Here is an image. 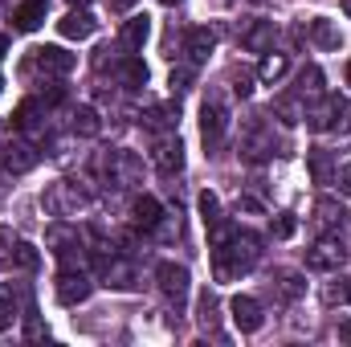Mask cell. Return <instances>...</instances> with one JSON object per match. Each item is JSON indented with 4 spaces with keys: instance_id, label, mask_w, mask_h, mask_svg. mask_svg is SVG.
I'll use <instances>...</instances> for the list:
<instances>
[{
    "instance_id": "1",
    "label": "cell",
    "mask_w": 351,
    "mask_h": 347,
    "mask_svg": "<svg viewBox=\"0 0 351 347\" xmlns=\"http://www.w3.org/2000/svg\"><path fill=\"white\" fill-rule=\"evenodd\" d=\"M258 261H262V237L250 233V229L233 225L229 237L213 246V274H217V282H233L237 274H250Z\"/></svg>"
},
{
    "instance_id": "2",
    "label": "cell",
    "mask_w": 351,
    "mask_h": 347,
    "mask_svg": "<svg viewBox=\"0 0 351 347\" xmlns=\"http://www.w3.org/2000/svg\"><path fill=\"white\" fill-rule=\"evenodd\" d=\"M86 204H90V192L78 184V180H53V184L41 192V208H45L49 217H58V221L78 217Z\"/></svg>"
},
{
    "instance_id": "3",
    "label": "cell",
    "mask_w": 351,
    "mask_h": 347,
    "mask_svg": "<svg viewBox=\"0 0 351 347\" xmlns=\"http://www.w3.org/2000/svg\"><path fill=\"white\" fill-rule=\"evenodd\" d=\"M225 131H229V102L221 90H208V98L200 102V139L208 152H217L225 143Z\"/></svg>"
},
{
    "instance_id": "4",
    "label": "cell",
    "mask_w": 351,
    "mask_h": 347,
    "mask_svg": "<svg viewBox=\"0 0 351 347\" xmlns=\"http://www.w3.org/2000/svg\"><path fill=\"white\" fill-rule=\"evenodd\" d=\"M302 119H306V127L311 131H348L351 127V102L348 98H323V102H315V106H306L302 110Z\"/></svg>"
},
{
    "instance_id": "5",
    "label": "cell",
    "mask_w": 351,
    "mask_h": 347,
    "mask_svg": "<svg viewBox=\"0 0 351 347\" xmlns=\"http://www.w3.org/2000/svg\"><path fill=\"white\" fill-rule=\"evenodd\" d=\"M74 66H78V58H74V53H66L62 45L33 49V53H29V62H25V70H29V74L37 70V74H45V78H66Z\"/></svg>"
},
{
    "instance_id": "6",
    "label": "cell",
    "mask_w": 351,
    "mask_h": 347,
    "mask_svg": "<svg viewBox=\"0 0 351 347\" xmlns=\"http://www.w3.org/2000/svg\"><path fill=\"white\" fill-rule=\"evenodd\" d=\"M343 261H348V246L339 237H319L306 250V270H315V274H335V270H343Z\"/></svg>"
},
{
    "instance_id": "7",
    "label": "cell",
    "mask_w": 351,
    "mask_h": 347,
    "mask_svg": "<svg viewBox=\"0 0 351 347\" xmlns=\"http://www.w3.org/2000/svg\"><path fill=\"white\" fill-rule=\"evenodd\" d=\"M156 282H160V294L172 302L176 311L188 302L192 278H188V270H184V265H176V261H160V265H156Z\"/></svg>"
},
{
    "instance_id": "8",
    "label": "cell",
    "mask_w": 351,
    "mask_h": 347,
    "mask_svg": "<svg viewBox=\"0 0 351 347\" xmlns=\"http://www.w3.org/2000/svg\"><path fill=\"white\" fill-rule=\"evenodd\" d=\"M12 127H16L25 139L41 143V139H45V131H49V123H45V102H37V98H25V102L12 110Z\"/></svg>"
},
{
    "instance_id": "9",
    "label": "cell",
    "mask_w": 351,
    "mask_h": 347,
    "mask_svg": "<svg viewBox=\"0 0 351 347\" xmlns=\"http://www.w3.org/2000/svg\"><path fill=\"white\" fill-rule=\"evenodd\" d=\"M37 160H41V152H37V143L33 139H8L4 147H0V164H4V172L21 176V172H33L37 168Z\"/></svg>"
},
{
    "instance_id": "10",
    "label": "cell",
    "mask_w": 351,
    "mask_h": 347,
    "mask_svg": "<svg viewBox=\"0 0 351 347\" xmlns=\"http://www.w3.org/2000/svg\"><path fill=\"white\" fill-rule=\"evenodd\" d=\"M152 164L164 176H176L184 168V143H180L176 131H160V135H156V143H152Z\"/></svg>"
},
{
    "instance_id": "11",
    "label": "cell",
    "mask_w": 351,
    "mask_h": 347,
    "mask_svg": "<svg viewBox=\"0 0 351 347\" xmlns=\"http://www.w3.org/2000/svg\"><path fill=\"white\" fill-rule=\"evenodd\" d=\"M102 168L110 176V184L131 188V184H139V176H143V160H139L135 152H110V156H102Z\"/></svg>"
},
{
    "instance_id": "12",
    "label": "cell",
    "mask_w": 351,
    "mask_h": 347,
    "mask_svg": "<svg viewBox=\"0 0 351 347\" xmlns=\"http://www.w3.org/2000/svg\"><path fill=\"white\" fill-rule=\"evenodd\" d=\"M90 290H94V282L86 278V270H62V274H58V286H53V294H58L62 307H78V302H86Z\"/></svg>"
},
{
    "instance_id": "13",
    "label": "cell",
    "mask_w": 351,
    "mask_h": 347,
    "mask_svg": "<svg viewBox=\"0 0 351 347\" xmlns=\"http://www.w3.org/2000/svg\"><path fill=\"white\" fill-rule=\"evenodd\" d=\"M49 246L62 261V270H82V241H78V229H66V225H53L49 229Z\"/></svg>"
},
{
    "instance_id": "14",
    "label": "cell",
    "mask_w": 351,
    "mask_h": 347,
    "mask_svg": "<svg viewBox=\"0 0 351 347\" xmlns=\"http://www.w3.org/2000/svg\"><path fill=\"white\" fill-rule=\"evenodd\" d=\"M229 315H233V323H237V331H241V335L262 331V323H265L262 302H258V298H250V294H237V298L229 302Z\"/></svg>"
},
{
    "instance_id": "15",
    "label": "cell",
    "mask_w": 351,
    "mask_h": 347,
    "mask_svg": "<svg viewBox=\"0 0 351 347\" xmlns=\"http://www.w3.org/2000/svg\"><path fill=\"white\" fill-rule=\"evenodd\" d=\"M241 156L245 160H265V156H274V135H269V127H265L262 119H254L250 123V131H245V139H241Z\"/></svg>"
},
{
    "instance_id": "16",
    "label": "cell",
    "mask_w": 351,
    "mask_h": 347,
    "mask_svg": "<svg viewBox=\"0 0 351 347\" xmlns=\"http://www.w3.org/2000/svg\"><path fill=\"white\" fill-rule=\"evenodd\" d=\"M94 29H98V21L90 16L86 8H70V12L58 21V33H62L66 41H86V37H94Z\"/></svg>"
},
{
    "instance_id": "17",
    "label": "cell",
    "mask_w": 351,
    "mask_h": 347,
    "mask_svg": "<svg viewBox=\"0 0 351 347\" xmlns=\"http://www.w3.org/2000/svg\"><path fill=\"white\" fill-rule=\"evenodd\" d=\"M306 37H311V45H319V49H339V45H343V33H339V25H335L331 16H311Z\"/></svg>"
},
{
    "instance_id": "18",
    "label": "cell",
    "mask_w": 351,
    "mask_h": 347,
    "mask_svg": "<svg viewBox=\"0 0 351 347\" xmlns=\"http://www.w3.org/2000/svg\"><path fill=\"white\" fill-rule=\"evenodd\" d=\"M237 37L250 53H269L274 49V21H254V25L237 29Z\"/></svg>"
},
{
    "instance_id": "19",
    "label": "cell",
    "mask_w": 351,
    "mask_h": 347,
    "mask_svg": "<svg viewBox=\"0 0 351 347\" xmlns=\"http://www.w3.org/2000/svg\"><path fill=\"white\" fill-rule=\"evenodd\" d=\"M213 49H217V33H213V29H188V37H184V53H188L192 66L208 62Z\"/></svg>"
},
{
    "instance_id": "20",
    "label": "cell",
    "mask_w": 351,
    "mask_h": 347,
    "mask_svg": "<svg viewBox=\"0 0 351 347\" xmlns=\"http://www.w3.org/2000/svg\"><path fill=\"white\" fill-rule=\"evenodd\" d=\"M102 278L110 290H135V265L123 258H106L102 261Z\"/></svg>"
},
{
    "instance_id": "21",
    "label": "cell",
    "mask_w": 351,
    "mask_h": 347,
    "mask_svg": "<svg viewBox=\"0 0 351 347\" xmlns=\"http://www.w3.org/2000/svg\"><path fill=\"white\" fill-rule=\"evenodd\" d=\"M176 123H180V102H156L143 115V127H152V131H176Z\"/></svg>"
},
{
    "instance_id": "22",
    "label": "cell",
    "mask_w": 351,
    "mask_h": 347,
    "mask_svg": "<svg viewBox=\"0 0 351 347\" xmlns=\"http://www.w3.org/2000/svg\"><path fill=\"white\" fill-rule=\"evenodd\" d=\"M147 37H152V21H147V16H131V21L123 25V33H119L123 49H143Z\"/></svg>"
},
{
    "instance_id": "23",
    "label": "cell",
    "mask_w": 351,
    "mask_h": 347,
    "mask_svg": "<svg viewBox=\"0 0 351 347\" xmlns=\"http://www.w3.org/2000/svg\"><path fill=\"white\" fill-rule=\"evenodd\" d=\"M131 213H135V225H139V229H156L160 217H164V204H160L156 196H139Z\"/></svg>"
},
{
    "instance_id": "24",
    "label": "cell",
    "mask_w": 351,
    "mask_h": 347,
    "mask_svg": "<svg viewBox=\"0 0 351 347\" xmlns=\"http://www.w3.org/2000/svg\"><path fill=\"white\" fill-rule=\"evenodd\" d=\"M41 21H45V4H41V0H29V4H21V8L12 12V25H16L21 33H33Z\"/></svg>"
},
{
    "instance_id": "25",
    "label": "cell",
    "mask_w": 351,
    "mask_h": 347,
    "mask_svg": "<svg viewBox=\"0 0 351 347\" xmlns=\"http://www.w3.org/2000/svg\"><path fill=\"white\" fill-rule=\"evenodd\" d=\"M114 74H119V82H123L127 90H139L143 82H147V66H143L139 58H123Z\"/></svg>"
},
{
    "instance_id": "26",
    "label": "cell",
    "mask_w": 351,
    "mask_h": 347,
    "mask_svg": "<svg viewBox=\"0 0 351 347\" xmlns=\"http://www.w3.org/2000/svg\"><path fill=\"white\" fill-rule=\"evenodd\" d=\"M70 127H74V135H86V139H94V135L102 131V123H98V110L82 102V106L74 110V119H70Z\"/></svg>"
},
{
    "instance_id": "27",
    "label": "cell",
    "mask_w": 351,
    "mask_h": 347,
    "mask_svg": "<svg viewBox=\"0 0 351 347\" xmlns=\"http://www.w3.org/2000/svg\"><path fill=\"white\" fill-rule=\"evenodd\" d=\"M278 294L290 298V302L302 298V294H306V278H302L298 270H278Z\"/></svg>"
},
{
    "instance_id": "28",
    "label": "cell",
    "mask_w": 351,
    "mask_h": 347,
    "mask_svg": "<svg viewBox=\"0 0 351 347\" xmlns=\"http://www.w3.org/2000/svg\"><path fill=\"white\" fill-rule=\"evenodd\" d=\"M294 94H298V98H323V70H319V66H306V70L298 74Z\"/></svg>"
},
{
    "instance_id": "29",
    "label": "cell",
    "mask_w": 351,
    "mask_h": 347,
    "mask_svg": "<svg viewBox=\"0 0 351 347\" xmlns=\"http://www.w3.org/2000/svg\"><path fill=\"white\" fill-rule=\"evenodd\" d=\"M217 311H221V307H217V294H208V290H204V294L196 298V319H200V327H204V331H217V323H221V315H217Z\"/></svg>"
},
{
    "instance_id": "30",
    "label": "cell",
    "mask_w": 351,
    "mask_h": 347,
    "mask_svg": "<svg viewBox=\"0 0 351 347\" xmlns=\"http://www.w3.org/2000/svg\"><path fill=\"white\" fill-rule=\"evenodd\" d=\"M286 70H290V58H286V53H274V49H269V53L262 58V66H258V78H262V82H278V78H282Z\"/></svg>"
},
{
    "instance_id": "31",
    "label": "cell",
    "mask_w": 351,
    "mask_h": 347,
    "mask_svg": "<svg viewBox=\"0 0 351 347\" xmlns=\"http://www.w3.org/2000/svg\"><path fill=\"white\" fill-rule=\"evenodd\" d=\"M315 221H319V229H335V225L343 221V208H339L335 200H327V196H323V200L315 204Z\"/></svg>"
},
{
    "instance_id": "32",
    "label": "cell",
    "mask_w": 351,
    "mask_h": 347,
    "mask_svg": "<svg viewBox=\"0 0 351 347\" xmlns=\"http://www.w3.org/2000/svg\"><path fill=\"white\" fill-rule=\"evenodd\" d=\"M331 172H335L331 156H327V152H311V176H315V184H327Z\"/></svg>"
},
{
    "instance_id": "33",
    "label": "cell",
    "mask_w": 351,
    "mask_h": 347,
    "mask_svg": "<svg viewBox=\"0 0 351 347\" xmlns=\"http://www.w3.org/2000/svg\"><path fill=\"white\" fill-rule=\"evenodd\" d=\"M12 265H21V270H37V250L33 246H25V241H16L12 246V254H8Z\"/></svg>"
},
{
    "instance_id": "34",
    "label": "cell",
    "mask_w": 351,
    "mask_h": 347,
    "mask_svg": "<svg viewBox=\"0 0 351 347\" xmlns=\"http://www.w3.org/2000/svg\"><path fill=\"white\" fill-rule=\"evenodd\" d=\"M200 217H204V225H217L221 221V200L213 192H200Z\"/></svg>"
},
{
    "instance_id": "35",
    "label": "cell",
    "mask_w": 351,
    "mask_h": 347,
    "mask_svg": "<svg viewBox=\"0 0 351 347\" xmlns=\"http://www.w3.org/2000/svg\"><path fill=\"white\" fill-rule=\"evenodd\" d=\"M168 86H172V94H188V90H192V70H188V66H184V70H172Z\"/></svg>"
},
{
    "instance_id": "36",
    "label": "cell",
    "mask_w": 351,
    "mask_h": 347,
    "mask_svg": "<svg viewBox=\"0 0 351 347\" xmlns=\"http://www.w3.org/2000/svg\"><path fill=\"white\" fill-rule=\"evenodd\" d=\"M294 225H298V221H294V213H278V221H274V237H282V241H286V237H294Z\"/></svg>"
},
{
    "instance_id": "37",
    "label": "cell",
    "mask_w": 351,
    "mask_h": 347,
    "mask_svg": "<svg viewBox=\"0 0 351 347\" xmlns=\"http://www.w3.org/2000/svg\"><path fill=\"white\" fill-rule=\"evenodd\" d=\"M233 94L250 98V94H254V74H245V70H241V74H233Z\"/></svg>"
},
{
    "instance_id": "38",
    "label": "cell",
    "mask_w": 351,
    "mask_h": 347,
    "mask_svg": "<svg viewBox=\"0 0 351 347\" xmlns=\"http://www.w3.org/2000/svg\"><path fill=\"white\" fill-rule=\"evenodd\" d=\"M335 184H339V196H351V164L335 168Z\"/></svg>"
},
{
    "instance_id": "39",
    "label": "cell",
    "mask_w": 351,
    "mask_h": 347,
    "mask_svg": "<svg viewBox=\"0 0 351 347\" xmlns=\"http://www.w3.org/2000/svg\"><path fill=\"white\" fill-rule=\"evenodd\" d=\"M343 298H348V286H327V290H323V302H327V307H335V302H343Z\"/></svg>"
},
{
    "instance_id": "40",
    "label": "cell",
    "mask_w": 351,
    "mask_h": 347,
    "mask_svg": "<svg viewBox=\"0 0 351 347\" xmlns=\"http://www.w3.org/2000/svg\"><path fill=\"white\" fill-rule=\"evenodd\" d=\"M237 213H262V204L254 196H237Z\"/></svg>"
},
{
    "instance_id": "41",
    "label": "cell",
    "mask_w": 351,
    "mask_h": 347,
    "mask_svg": "<svg viewBox=\"0 0 351 347\" xmlns=\"http://www.w3.org/2000/svg\"><path fill=\"white\" fill-rule=\"evenodd\" d=\"M8 327H12V307H8V302L0 298V335H4Z\"/></svg>"
},
{
    "instance_id": "42",
    "label": "cell",
    "mask_w": 351,
    "mask_h": 347,
    "mask_svg": "<svg viewBox=\"0 0 351 347\" xmlns=\"http://www.w3.org/2000/svg\"><path fill=\"white\" fill-rule=\"evenodd\" d=\"M12 246H16V241H12V229H0V258L12 254Z\"/></svg>"
},
{
    "instance_id": "43",
    "label": "cell",
    "mask_w": 351,
    "mask_h": 347,
    "mask_svg": "<svg viewBox=\"0 0 351 347\" xmlns=\"http://www.w3.org/2000/svg\"><path fill=\"white\" fill-rule=\"evenodd\" d=\"M339 339H343V344H351V319H343V323H339Z\"/></svg>"
},
{
    "instance_id": "44",
    "label": "cell",
    "mask_w": 351,
    "mask_h": 347,
    "mask_svg": "<svg viewBox=\"0 0 351 347\" xmlns=\"http://www.w3.org/2000/svg\"><path fill=\"white\" fill-rule=\"evenodd\" d=\"M131 4H135V0H110V8H114V12H127Z\"/></svg>"
},
{
    "instance_id": "45",
    "label": "cell",
    "mask_w": 351,
    "mask_h": 347,
    "mask_svg": "<svg viewBox=\"0 0 351 347\" xmlns=\"http://www.w3.org/2000/svg\"><path fill=\"white\" fill-rule=\"evenodd\" d=\"M4 176L8 172H4V164H0V200H4Z\"/></svg>"
},
{
    "instance_id": "46",
    "label": "cell",
    "mask_w": 351,
    "mask_h": 347,
    "mask_svg": "<svg viewBox=\"0 0 351 347\" xmlns=\"http://www.w3.org/2000/svg\"><path fill=\"white\" fill-rule=\"evenodd\" d=\"M4 53H8V41H4V37H0V58H4Z\"/></svg>"
},
{
    "instance_id": "47",
    "label": "cell",
    "mask_w": 351,
    "mask_h": 347,
    "mask_svg": "<svg viewBox=\"0 0 351 347\" xmlns=\"http://www.w3.org/2000/svg\"><path fill=\"white\" fill-rule=\"evenodd\" d=\"M343 12H348V16H351V0H343Z\"/></svg>"
},
{
    "instance_id": "48",
    "label": "cell",
    "mask_w": 351,
    "mask_h": 347,
    "mask_svg": "<svg viewBox=\"0 0 351 347\" xmlns=\"http://www.w3.org/2000/svg\"><path fill=\"white\" fill-rule=\"evenodd\" d=\"M348 86H351V62H348Z\"/></svg>"
},
{
    "instance_id": "49",
    "label": "cell",
    "mask_w": 351,
    "mask_h": 347,
    "mask_svg": "<svg viewBox=\"0 0 351 347\" xmlns=\"http://www.w3.org/2000/svg\"><path fill=\"white\" fill-rule=\"evenodd\" d=\"M164 4H184V0H164Z\"/></svg>"
},
{
    "instance_id": "50",
    "label": "cell",
    "mask_w": 351,
    "mask_h": 347,
    "mask_svg": "<svg viewBox=\"0 0 351 347\" xmlns=\"http://www.w3.org/2000/svg\"><path fill=\"white\" fill-rule=\"evenodd\" d=\"M348 298H351V278H348Z\"/></svg>"
},
{
    "instance_id": "51",
    "label": "cell",
    "mask_w": 351,
    "mask_h": 347,
    "mask_svg": "<svg viewBox=\"0 0 351 347\" xmlns=\"http://www.w3.org/2000/svg\"><path fill=\"white\" fill-rule=\"evenodd\" d=\"M74 4H86V0H74Z\"/></svg>"
}]
</instances>
